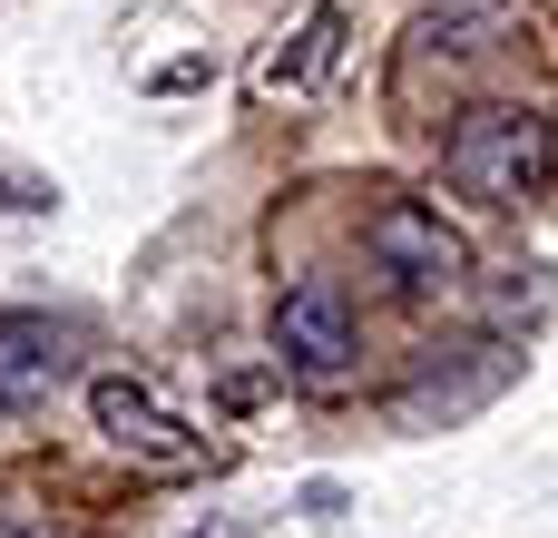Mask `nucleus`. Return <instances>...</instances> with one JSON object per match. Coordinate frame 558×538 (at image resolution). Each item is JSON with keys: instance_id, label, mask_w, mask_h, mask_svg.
I'll return each mask as SVG.
<instances>
[{"instance_id": "obj_1", "label": "nucleus", "mask_w": 558, "mask_h": 538, "mask_svg": "<svg viewBox=\"0 0 558 538\" xmlns=\"http://www.w3.org/2000/svg\"><path fill=\"white\" fill-rule=\"evenodd\" d=\"M441 176H451L461 196H481V206H539V196L558 186V127L539 118V108L490 98V108H471V118L451 127Z\"/></svg>"}, {"instance_id": "obj_2", "label": "nucleus", "mask_w": 558, "mask_h": 538, "mask_svg": "<svg viewBox=\"0 0 558 538\" xmlns=\"http://www.w3.org/2000/svg\"><path fill=\"white\" fill-rule=\"evenodd\" d=\"M88 421L128 451V461H147V470H167V480H186V470H206L216 451H206V431H186L147 382H128V372H98L88 382Z\"/></svg>"}, {"instance_id": "obj_3", "label": "nucleus", "mask_w": 558, "mask_h": 538, "mask_svg": "<svg viewBox=\"0 0 558 538\" xmlns=\"http://www.w3.org/2000/svg\"><path fill=\"white\" fill-rule=\"evenodd\" d=\"M353 353H363V333H353V304H343L333 274H304V284L275 294V363H284V372H304V382H343Z\"/></svg>"}, {"instance_id": "obj_4", "label": "nucleus", "mask_w": 558, "mask_h": 538, "mask_svg": "<svg viewBox=\"0 0 558 538\" xmlns=\"http://www.w3.org/2000/svg\"><path fill=\"white\" fill-rule=\"evenodd\" d=\"M363 245L412 284V294H451L461 274H471V245H461V225H441L422 196H383L373 216H363Z\"/></svg>"}, {"instance_id": "obj_5", "label": "nucleus", "mask_w": 558, "mask_h": 538, "mask_svg": "<svg viewBox=\"0 0 558 538\" xmlns=\"http://www.w3.org/2000/svg\"><path fill=\"white\" fill-rule=\"evenodd\" d=\"M69 382V323L49 314H0V412H29Z\"/></svg>"}, {"instance_id": "obj_6", "label": "nucleus", "mask_w": 558, "mask_h": 538, "mask_svg": "<svg viewBox=\"0 0 558 538\" xmlns=\"http://www.w3.org/2000/svg\"><path fill=\"white\" fill-rule=\"evenodd\" d=\"M333 49H343V10H314V20L294 29V49H265V59H255V88H304V78L333 69Z\"/></svg>"}, {"instance_id": "obj_7", "label": "nucleus", "mask_w": 558, "mask_h": 538, "mask_svg": "<svg viewBox=\"0 0 558 538\" xmlns=\"http://www.w3.org/2000/svg\"><path fill=\"white\" fill-rule=\"evenodd\" d=\"M0 538H88L69 510H49L29 480H0Z\"/></svg>"}]
</instances>
